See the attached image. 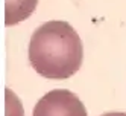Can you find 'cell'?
I'll use <instances>...</instances> for the list:
<instances>
[{"mask_svg":"<svg viewBox=\"0 0 126 116\" xmlns=\"http://www.w3.org/2000/svg\"><path fill=\"white\" fill-rule=\"evenodd\" d=\"M38 0H5V24L12 26L29 19Z\"/></svg>","mask_w":126,"mask_h":116,"instance_id":"obj_3","label":"cell"},{"mask_svg":"<svg viewBox=\"0 0 126 116\" xmlns=\"http://www.w3.org/2000/svg\"><path fill=\"white\" fill-rule=\"evenodd\" d=\"M102 116H126V113H105Z\"/></svg>","mask_w":126,"mask_h":116,"instance_id":"obj_4","label":"cell"},{"mask_svg":"<svg viewBox=\"0 0 126 116\" xmlns=\"http://www.w3.org/2000/svg\"><path fill=\"white\" fill-rule=\"evenodd\" d=\"M82 58V41L67 22H47L33 31L29 43V63L41 76L67 79L80 69Z\"/></svg>","mask_w":126,"mask_h":116,"instance_id":"obj_1","label":"cell"},{"mask_svg":"<svg viewBox=\"0 0 126 116\" xmlns=\"http://www.w3.org/2000/svg\"><path fill=\"white\" fill-rule=\"evenodd\" d=\"M32 116H87V110L73 92L56 89L35 104Z\"/></svg>","mask_w":126,"mask_h":116,"instance_id":"obj_2","label":"cell"}]
</instances>
